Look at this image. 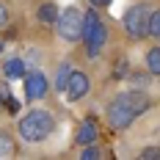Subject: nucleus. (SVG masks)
Returning a JSON list of instances; mask_svg holds the SVG:
<instances>
[{"label":"nucleus","mask_w":160,"mask_h":160,"mask_svg":"<svg viewBox=\"0 0 160 160\" xmlns=\"http://www.w3.org/2000/svg\"><path fill=\"white\" fill-rule=\"evenodd\" d=\"M155 105V99L149 97L146 88H130V91H122V94H116L108 102V108H105V122H108V127L111 130H127L138 116H144L149 108Z\"/></svg>","instance_id":"1"},{"label":"nucleus","mask_w":160,"mask_h":160,"mask_svg":"<svg viewBox=\"0 0 160 160\" xmlns=\"http://www.w3.org/2000/svg\"><path fill=\"white\" fill-rule=\"evenodd\" d=\"M108 42H111V25L102 19L99 8L88 6V11H83V33H80V42H78L83 47V58L97 61L102 55V50L108 47Z\"/></svg>","instance_id":"2"},{"label":"nucleus","mask_w":160,"mask_h":160,"mask_svg":"<svg viewBox=\"0 0 160 160\" xmlns=\"http://www.w3.org/2000/svg\"><path fill=\"white\" fill-rule=\"evenodd\" d=\"M58 127V119L50 108H28L17 119V138L25 144H42Z\"/></svg>","instance_id":"3"},{"label":"nucleus","mask_w":160,"mask_h":160,"mask_svg":"<svg viewBox=\"0 0 160 160\" xmlns=\"http://www.w3.org/2000/svg\"><path fill=\"white\" fill-rule=\"evenodd\" d=\"M152 6H155V3H149V0H135L132 6H127V11L122 14V31L127 36V42L138 44V42L149 39V36H146V28H149Z\"/></svg>","instance_id":"4"},{"label":"nucleus","mask_w":160,"mask_h":160,"mask_svg":"<svg viewBox=\"0 0 160 160\" xmlns=\"http://www.w3.org/2000/svg\"><path fill=\"white\" fill-rule=\"evenodd\" d=\"M55 33L58 39L66 42V44H78L80 33H83V8L80 6H66L58 11V19H55Z\"/></svg>","instance_id":"5"},{"label":"nucleus","mask_w":160,"mask_h":160,"mask_svg":"<svg viewBox=\"0 0 160 160\" xmlns=\"http://www.w3.org/2000/svg\"><path fill=\"white\" fill-rule=\"evenodd\" d=\"M50 94V75L42 72V69H28V75L22 78V97L25 102L33 105L39 99H44Z\"/></svg>","instance_id":"6"},{"label":"nucleus","mask_w":160,"mask_h":160,"mask_svg":"<svg viewBox=\"0 0 160 160\" xmlns=\"http://www.w3.org/2000/svg\"><path fill=\"white\" fill-rule=\"evenodd\" d=\"M91 91V75L86 72V69H72V75L66 80V102H80L83 97Z\"/></svg>","instance_id":"7"},{"label":"nucleus","mask_w":160,"mask_h":160,"mask_svg":"<svg viewBox=\"0 0 160 160\" xmlns=\"http://www.w3.org/2000/svg\"><path fill=\"white\" fill-rule=\"evenodd\" d=\"M58 3L55 0H39L36 8H33V19L39 28H55V19H58Z\"/></svg>","instance_id":"8"},{"label":"nucleus","mask_w":160,"mask_h":160,"mask_svg":"<svg viewBox=\"0 0 160 160\" xmlns=\"http://www.w3.org/2000/svg\"><path fill=\"white\" fill-rule=\"evenodd\" d=\"M97 141H99V124H97L91 116H86V119L78 124L75 135H72V144L80 149V146H86V144H97Z\"/></svg>","instance_id":"9"},{"label":"nucleus","mask_w":160,"mask_h":160,"mask_svg":"<svg viewBox=\"0 0 160 160\" xmlns=\"http://www.w3.org/2000/svg\"><path fill=\"white\" fill-rule=\"evenodd\" d=\"M0 69H3V78L6 80H22L28 75V61H25L22 55H8V58L0 64Z\"/></svg>","instance_id":"10"},{"label":"nucleus","mask_w":160,"mask_h":160,"mask_svg":"<svg viewBox=\"0 0 160 160\" xmlns=\"http://www.w3.org/2000/svg\"><path fill=\"white\" fill-rule=\"evenodd\" d=\"M144 69L152 78H160V42H152L144 50Z\"/></svg>","instance_id":"11"},{"label":"nucleus","mask_w":160,"mask_h":160,"mask_svg":"<svg viewBox=\"0 0 160 160\" xmlns=\"http://www.w3.org/2000/svg\"><path fill=\"white\" fill-rule=\"evenodd\" d=\"M72 69H75V66L69 64V61H61V64H58V69H55V83H52L58 94L66 91V80H69V75H72Z\"/></svg>","instance_id":"12"},{"label":"nucleus","mask_w":160,"mask_h":160,"mask_svg":"<svg viewBox=\"0 0 160 160\" xmlns=\"http://www.w3.org/2000/svg\"><path fill=\"white\" fill-rule=\"evenodd\" d=\"M146 36L152 42H160V3L152 6V14H149V28H146Z\"/></svg>","instance_id":"13"},{"label":"nucleus","mask_w":160,"mask_h":160,"mask_svg":"<svg viewBox=\"0 0 160 160\" xmlns=\"http://www.w3.org/2000/svg\"><path fill=\"white\" fill-rule=\"evenodd\" d=\"M11 155H17L14 135L8 130H0V158H11Z\"/></svg>","instance_id":"14"},{"label":"nucleus","mask_w":160,"mask_h":160,"mask_svg":"<svg viewBox=\"0 0 160 160\" xmlns=\"http://www.w3.org/2000/svg\"><path fill=\"white\" fill-rule=\"evenodd\" d=\"M80 158L83 160H97V158H105V152L97 144H86V146H80Z\"/></svg>","instance_id":"15"},{"label":"nucleus","mask_w":160,"mask_h":160,"mask_svg":"<svg viewBox=\"0 0 160 160\" xmlns=\"http://www.w3.org/2000/svg\"><path fill=\"white\" fill-rule=\"evenodd\" d=\"M127 78H130V83H132L135 88H144L146 83H149V78H152V75L144 69V72H127Z\"/></svg>","instance_id":"16"},{"label":"nucleus","mask_w":160,"mask_h":160,"mask_svg":"<svg viewBox=\"0 0 160 160\" xmlns=\"http://www.w3.org/2000/svg\"><path fill=\"white\" fill-rule=\"evenodd\" d=\"M138 158L141 160H160V146H144L138 152Z\"/></svg>","instance_id":"17"},{"label":"nucleus","mask_w":160,"mask_h":160,"mask_svg":"<svg viewBox=\"0 0 160 160\" xmlns=\"http://www.w3.org/2000/svg\"><path fill=\"white\" fill-rule=\"evenodd\" d=\"M8 19H11V11H8V6L0 0V28H6V25H8Z\"/></svg>","instance_id":"18"},{"label":"nucleus","mask_w":160,"mask_h":160,"mask_svg":"<svg viewBox=\"0 0 160 160\" xmlns=\"http://www.w3.org/2000/svg\"><path fill=\"white\" fill-rule=\"evenodd\" d=\"M113 0H88V6L91 8H99V11H105V8H111Z\"/></svg>","instance_id":"19"},{"label":"nucleus","mask_w":160,"mask_h":160,"mask_svg":"<svg viewBox=\"0 0 160 160\" xmlns=\"http://www.w3.org/2000/svg\"><path fill=\"white\" fill-rule=\"evenodd\" d=\"M3 50H6V42H0V55H3Z\"/></svg>","instance_id":"20"}]
</instances>
